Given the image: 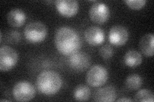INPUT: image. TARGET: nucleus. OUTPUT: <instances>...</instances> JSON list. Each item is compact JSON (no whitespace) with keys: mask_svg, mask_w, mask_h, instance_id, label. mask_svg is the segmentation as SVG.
<instances>
[{"mask_svg":"<svg viewBox=\"0 0 154 102\" xmlns=\"http://www.w3.org/2000/svg\"><path fill=\"white\" fill-rule=\"evenodd\" d=\"M55 45L60 53L70 56L78 52L81 47V40L77 32L69 27L58 29L55 34Z\"/></svg>","mask_w":154,"mask_h":102,"instance_id":"1","label":"nucleus"},{"mask_svg":"<svg viewBox=\"0 0 154 102\" xmlns=\"http://www.w3.org/2000/svg\"><path fill=\"white\" fill-rule=\"evenodd\" d=\"M62 86V80L60 75L54 71H43L37 77V89L43 95H55L60 89Z\"/></svg>","mask_w":154,"mask_h":102,"instance_id":"2","label":"nucleus"},{"mask_svg":"<svg viewBox=\"0 0 154 102\" xmlns=\"http://www.w3.org/2000/svg\"><path fill=\"white\" fill-rule=\"evenodd\" d=\"M26 39L31 43H40L45 40L48 35V29L41 22H32L28 24L24 30Z\"/></svg>","mask_w":154,"mask_h":102,"instance_id":"3","label":"nucleus"},{"mask_svg":"<svg viewBox=\"0 0 154 102\" xmlns=\"http://www.w3.org/2000/svg\"><path fill=\"white\" fill-rule=\"evenodd\" d=\"M109 73L105 68L100 65L93 66L86 74V82L89 86L98 87L103 86L108 80Z\"/></svg>","mask_w":154,"mask_h":102,"instance_id":"4","label":"nucleus"},{"mask_svg":"<svg viewBox=\"0 0 154 102\" xmlns=\"http://www.w3.org/2000/svg\"><path fill=\"white\" fill-rule=\"evenodd\" d=\"M12 95L14 99L17 101H28L34 98L35 89L30 82L20 81L14 86Z\"/></svg>","mask_w":154,"mask_h":102,"instance_id":"5","label":"nucleus"},{"mask_svg":"<svg viewBox=\"0 0 154 102\" xmlns=\"http://www.w3.org/2000/svg\"><path fill=\"white\" fill-rule=\"evenodd\" d=\"M18 61V54L13 48L3 45L0 48V70L7 71L16 66Z\"/></svg>","mask_w":154,"mask_h":102,"instance_id":"6","label":"nucleus"},{"mask_svg":"<svg viewBox=\"0 0 154 102\" xmlns=\"http://www.w3.org/2000/svg\"><path fill=\"white\" fill-rule=\"evenodd\" d=\"M89 17L93 22L103 24L108 21L110 17L109 8L102 2H96L89 9Z\"/></svg>","mask_w":154,"mask_h":102,"instance_id":"7","label":"nucleus"},{"mask_svg":"<svg viewBox=\"0 0 154 102\" xmlns=\"http://www.w3.org/2000/svg\"><path fill=\"white\" fill-rule=\"evenodd\" d=\"M68 63L72 69L76 71H84L89 68L91 64L90 56L84 52H76L70 55Z\"/></svg>","mask_w":154,"mask_h":102,"instance_id":"8","label":"nucleus"},{"mask_svg":"<svg viewBox=\"0 0 154 102\" xmlns=\"http://www.w3.org/2000/svg\"><path fill=\"white\" fill-rule=\"evenodd\" d=\"M129 34L127 29L122 25L112 26L109 33V40L112 45L122 46L128 40Z\"/></svg>","mask_w":154,"mask_h":102,"instance_id":"9","label":"nucleus"},{"mask_svg":"<svg viewBox=\"0 0 154 102\" xmlns=\"http://www.w3.org/2000/svg\"><path fill=\"white\" fill-rule=\"evenodd\" d=\"M55 7L60 15L71 17L78 12L79 4L75 0H58L55 1Z\"/></svg>","mask_w":154,"mask_h":102,"instance_id":"10","label":"nucleus"},{"mask_svg":"<svg viewBox=\"0 0 154 102\" xmlns=\"http://www.w3.org/2000/svg\"><path fill=\"white\" fill-rule=\"evenodd\" d=\"M85 39L91 45H98L105 40V33L102 28L98 26H90L87 28L84 33Z\"/></svg>","mask_w":154,"mask_h":102,"instance_id":"11","label":"nucleus"},{"mask_svg":"<svg viewBox=\"0 0 154 102\" xmlns=\"http://www.w3.org/2000/svg\"><path fill=\"white\" fill-rule=\"evenodd\" d=\"M117 96L116 90L112 86L101 87L95 92L94 100L102 102H112L116 100Z\"/></svg>","mask_w":154,"mask_h":102,"instance_id":"12","label":"nucleus"},{"mask_svg":"<svg viewBox=\"0 0 154 102\" xmlns=\"http://www.w3.org/2000/svg\"><path fill=\"white\" fill-rule=\"evenodd\" d=\"M26 19L25 13L20 8H12L7 16L8 23L12 27L18 28L23 25Z\"/></svg>","mask_w":154,"mask_h":102,"instance_id":"13","label":"nucleus"},{"mask_svg":"<svg viewBox=\"0 0 154 102\" xmlns=\"http://www.w3.org/2000/svg\"><path fill=\"white\" fill-rule=\"evenodd\" d=\"M154 35L152 33L144 35L139 41V48L146 57H152L153 55Z\"/></svg>","mask_w":154,"mask_h":102,"instance_id":"14","label":"nucleus"},{"mask_svg":"<svg viewBox=\"0 0 154 102\" xmlns=\"http://www.w3.org/2000/svg\"><path fill=\"white\" fill-rule=\"evenodd\" d=\"M143 61L141 53L136 50H128L124 56L125 65L131 68H136L141 64Z\"/></svg>","mask_w":154,"mask_h":102,"instance_id":"15","label":"nucleus"},{"mask_svg":"<svg viewBox=\"0 0 154 102\" xmlns=\"http://www.w3.org/2000/svg\"><path fill=\"white\" fill-rule=\"evenodd\" d=\"M91 92L88 86L80 84L75 87L73 92L74 98L76 101H84L89 99Z\"/></svg>","mask_w":154,"mask_h":102,"instance_id":"16","label":"nucleus"},{"mask_svg":"<svg viewBox=\"0 0 154 102\" xmlns=\"http://www.w3.org/2000/svg\"><path fill=\"white\" fill-rule=\"evenodd\" d=\"M143 80L141 77L136 74H131L127 77L125 80V84L127 88L131 90H137L141 87Z\"/></svg>","mask_w":154,"mask_h":102,"instance_id":"17","label":"nucleus"},{"mask_svg":"<svg viewBox=\"0 0 154 102\" xmlns=\"http://www.w3.org/2000/svg\"><path fill=\"white\" fill-rule=\"evenodd\" d=\"M154 95L153 92L147 89L139 90L135 95L134 101L140 102H153Z\"/></svg>","mask_w":154,"mask_h":102,"instance_id":"18","label":"nucleus"},{"mask_svg":"<svg viewBox=\"0 0 154 102\" xmlns=\"http://www.w3.org/2000/svg\"><path fill=\"white\" fill-rule=\"evenodd\" d=\"M99 52L102 58L105 60H108L112 57L114 54V49L109 45H104L100 47Z\"/></svg>","mask_w":154,"mask_h":102,"instance_id":"19","label":"nucleus"},{"mask_svg":"<svg viewBox=\"0 0 154 102\" xmlns=\"http://www.w3.org/2000/svg\"><path fill=\"white\" fill-rule=\"evenodd\" d=\"M21 35L16 30H11L7 34V41L11 43H18L21 40Z\"/></svg>","mask_w":154,"mask_h":102,"instance_id":"20","label":"nucleus"},{"mask_svg":"<svg viewBox=\"0 0 154 102\" xmlns=\"http://www.w3.org/2000/svg\"><path fill=\"white\" fill-rule=\"evenodd\" d=\"M128 7L132 9L138 10L143 8L146 3V0H126L125 1Z\"/></svg>","mask_w":154,"mask_h":102,"instance_id":"21","label":"nucleus"},{"mask_svg":"<svg viewBox=\"0 0 154 102\" xmlns=\"http://www.w3.org/2000/svg\"><path fill=\"white\" fill-rule=\"evenodd\" d=\"M133 100L130 99V98H120L118 99L117 100V101H132Z\"/></svg>","mask_w":154,"mask_h":102,"instance_id":"22","label":"nucleus"}]
</instances>
